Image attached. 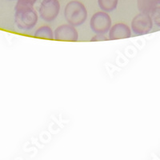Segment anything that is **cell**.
I'll return each instance as SVG.
<instances>
[{"instance_id": "9c48e42d", "label": "cell", "mask_w": 160, "mask_h": 160, "mask_svg": "<svg viewBox=\"0 0 160 160\" xmlns=\"http://www.w3.org/2000/svg\"><path fill=\"white\" fill-rule=\"evenodd\" d=\"M118 0H98V7L102 11L111 12L117 8Z\"/></svg>"}, {"instance_id": "8fae6325", "label": "cell", "mask_w": 160, "mask_h": 160, "mask_svg": "<svg viewBox=\"0 0 160 160\" xmlns=\"http://www.w3.org/2000/svg\"><path fill=\"white\" fill-rule=\"evenodd\" d=\"M153 23L160 28V7H155L150 14Z\"/></svg>"}, {"instance_id": "5bb4252c", "label": "cell", "mask_w": 160, "mask_h": 160, "mask_svg": "<svg viewBox=\"0 0 160 160\" xmlns=\"http://www.w3.org/2000/svg\"><path fill=\"white\" fill-rule=\"evenodd\" d=\"M27 1H28V2H30L31 3H32V4H35V2H36L37 0H27Z\"/></svg>"}, {"instance_id": "8992f818", "label": "cell", "mask_w": 160, "mask_h": 160, "mask_svg": "<svg viewBox=\"0 0 160 160\" xmlns=\"http://www.w3.org/2000/svg\"><path fill=\"white\" fill-rule=\"evenodd\" d=\"M78 38V33L74 26L71 24H62L55 29L54 39L58 41L76 42Z\"/></svg>"}, {"instance_id": "277c9868", "label": "cell", "mask_w": 160, "mask_h": 160, "mask_svg": "<svg viewBox=\"0 0 160 160\" xmlns=\"http://www.w3.org/2000/svg\"><path fill=\"white\" fill-rule=\"evenodd\" d=\"M153 22L150 14L140 12L134 17L131 22V30L136 35H143L151 31Z\"/></svg>"}, {"instance_id": "30bf717a", "label": "cell", "mask_w": 160, "mask_h": 160, "mask_svg": "<svg viewBox=\"0 0 160 160\" xmlns=\"http://www.w3.org/2000/svg\"><path fill=\"white\" fill-rule=\"evenodd\" d=\"M137 5L140 12L148 14H151L153 9L157 7L156 4L153 2L152 0H137Z\"/></svg>"}, {"instance_id": "3957f363", "label": "cell", "mask_w": 160, "mask_h": 160, "mask_svg": "<svg viewBox=\"0 0 160 160\" xmlns=\"http://www.w3.org/2000/svg\"><path fill=\"white\" fill-rule=\"evenodd\" d=\"M91 29L95 34H103L109 32L112 25L111 18L108 12L99 11L93 15L90 21Z\"/></svg>"}, {"instance_id": "4fadbf2b", "label": "cell", "mask_w": 160, "mask_h": 160, "mask_svg": "<svg viewBox=\"0 0 160 160\" xmlns=\"http://www.w3.org/2000/svg\"><path fill=\"white\" fill-rule=\"evenodd\" d=\"M153 2L155 4H156V5H158V4H160V0H152Z\"/></svg>"}, {"instance_id": "7c38bea8", "label": "cell", "mask_w": 160, "mask_h": 160, "mask_svg": "<svg viewBox=\"0 0 160 160\" xmlns=\"http://www.w3.org/2000/svg\"><path fill=\"white\" fill-rule=\"evenodd\" d=\"M108 38L103 35V34H97L94 37H92L91 39V42H95V41H106Z\"/></svg>"}, {"instance_id": "52a82bcc", "label": "cell", "mask_w": 160, "mask_h": 160, "mask_svg": "<svg viewBox=\"0 0 160 160\" xmlns=\"http://www.w3.org/2000/svg\"><path fill=\"white\" fill-rule=\"evenodd\" d=\"M131 37V30L127 24L118 22L112 26L109 31V39L117 40Z\"/></svg>"}, {"instance_id": "6da1fadb", "label": "cell", "mask_w": 160, "mask_h": 160, "mask_svg": "<svg viewBox=\"0 0 160 160\" xmlns=\"http://www.w3.org/2000/svg\"><path fill=\"white\" fill-rule=\"evenodd\" d=\"M15 10V25L20 31H31L36 26L38 15L34 9V4L27 0H18Z\"/></svg>"}, {"instance_id": "ba28073f", "label": "cell", "mask_w": 160, "mask_h": 160, "mask_svg": "<svg viewBox=\"0 0 160 160\" xmlns=\"http://www.w3.org/2000/svg\"><path fill=\"white\" fill-rule=\"evenodd\" d=\"M35 37L38 38H45V39H54V32L52 29L48 26H42L36 30L35 32Z\"/></svg>"}, {"instance_id": "7a4b0ae2", "label": "cell", "mask_w": 160, "mask_h": 160, "mask_svg": "<svg viewBox=\"0 0 160 160\" xmlns=\"http://www.w3.org/2000/svg\"><path fill=\"white\" fill-rule=\"evenodd\" d=\"M64 15L68 23L74 27H78L82 25L88 18V10L82 2L74 0L67 4Z\"/></svg>"}, {"instance_id": "5b68a950", "label": "cell", "mask_w": 160, "mask_h": 160, "mask_svg": "<svg viewBox=\"0 0 160 160\" xmlns=\"http://www.w3.org/2000/svg\"><path fill=\"white\" fill-rule=\"evenodd\" d=\"M60 11V3L58 0H42L40 4V18L45 22H51L57 18Z\"/></svg>"}]
</instances>
